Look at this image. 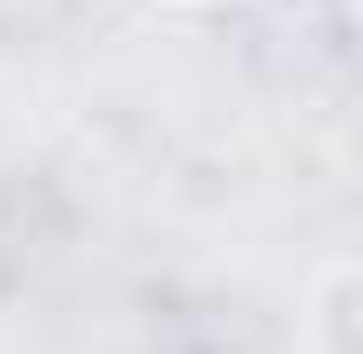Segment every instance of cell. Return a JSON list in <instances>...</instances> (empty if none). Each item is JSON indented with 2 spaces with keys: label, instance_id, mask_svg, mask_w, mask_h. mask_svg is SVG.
<instances>
[{
  "label": "cell",
  "instance_id": "obj_1",
  "mask_svg": "<svg viewBox=\"0 0 363 354\" xmlns=\"http://www.w3.org/2000/svg\"><path fill=\"white\" fill-rule=\"evenodd\" d=\"M169 8H245V0H169Z\"/></svg>",
  "mask_w": 363,
  "mask_h": 354
}]
</instances>
